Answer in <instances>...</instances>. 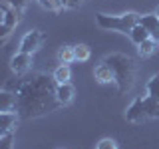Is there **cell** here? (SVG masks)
<instances>
[{"instance_id": "cell-1", "label": "cell", "mask_w": 159, "mask_h": 149, "mask_svg": "<svg viewBox=\"0 0 159 149\" xmlns=\"http://www.w3.org/2000/svg\"><path fill=\"white\" fill-rule=\"evenodd\" d=\"M58 82L54 76L46 74H34L32 78H22L18 92H16V113L18 117L32 119L44 113L54 111L60 103L56 99Z\"/></svg>"}, {"instance_id": "cell-2", "label": "cell", "mask_w": 159, "mask_h": 149, "mask_svg": "<svg viewBox=\"0 0 159 149\" xmlns=\"http://www.w3.org/2000/svg\"><path fill=\"white\" fill-rule=\"evenodd\" d=\"M103 64H107V68L111 70L117 92L119 93L129 92L133 82H135V74H137L135 60L125 56V54H109V56H106Z\"/></svg>"}, {"instance_id": "cell-3", "label": "cell", "mask_w": 159, "mask_h": 149, "mask_svg": "<svg viewBox=\"0 0 159 149\" xmlns=\"http://www.w3.org/2000/svg\"><path fill=\"white\" fill-rule=\"evenodd\" d=\"M139 14L135 12H127L121 16H109V14H96V22L99 28L103 30H117L121 34H129L133 28L139 24Z\"/></svg>"}, {"instance_id": "cell-4", "label": "cell", "mask_w": 159, "mask_h": 149, "mask_svg": "<svg viewBox=\"0 0 159 149\" xmlns=\"http://www.w3.org/2000/svg\"><path fill=\"white\" fill-rule=\"evenodd\" d=\"M125 119H127V121H131V123H143V121H147V119H149L141 96L135 97L131 103H129V107L125 109Z\"/></svg>"}, {"instance_id": "cell-5", "label": "cell", "mask_w": 159, "mask_h": 149, "mask_svg": "<svg viewBox=\"0 0 159 149\" xmlns=\"http://www.w3.org/2000/svg\"><path fill=\"white\" fill-rule=\"evenodd\" d=\"M42 32H38V30H30L26 36L22 38V42H20V52H26V54H34L36 50L42 46Z\"/></svg>"}, {"instance_id": "cell-6", "label": "cell", "mask_w": 159, "mask_h": 149, "mask_svg": "<svg viewBox=\"0 0 159 149\" xmlns=\"http://www.w3.org/2000/svg\"><path fill=\"white\" fill-rule=\"evenodd\" d=\"M30 66H32V54H26V52H18L16 56L12 58V62H10L12 72H16L18 76L26 74L30 70Z\"/></svg>"}, {"instance_id": "cell-7", "label": "cell", "mask_w": 159, "mask_h": 149, "mask_svg": "<svg viewBox=\"0 0 159 149\" xmlns=\"http://www.w3.org/2000/svg\"><path fill=\"white\" fill-rule=\"evenodd\" d=\"M18 125V113L14 111H4L0 113V137L12 135V131Z\"/></svg>"}, {"instance_id": "cell-8", "label": "cell", "mask_w": 159, "mask_h": 149, "mask_svg": "<svg viewBox=\"0 0 159 149\" xmlns=\"http://www.w3.org/2000/svg\"><path fill=\"white\" fill-rule=\"evenodd\" d=\"M139 24L147 30L149 38H153V40L159 42V18H157V14H143V16L139 18Z\"/></svg>"}, {"instance_id": "cell-9", "label": "cell", "mask_w": 159, "mask_h": 149, "mask_svg": "<svg viewBox=\"0 0 159 149\" xmlns=\"http://www.w3.org/2000/svg\"><path fill=\"white\" fill-rule=\"evenodd\" d=\"M74 93H76V89H74L72 84H58V88H56V99H58V103L60 106H70L72 103V99H74Z\"/></svg>"}, {"instance_id": "cell-10", "label": "cell", "mask_w": 159, "mask_h": 149, "mask_svg": "<svg viewBox=\"0 0 159 149\" xmlns=\"http://www.w3.org/2000/svg\"><path fill=\"white\" fill-rule=\"evenodd\" d=\"M16 111V93L8 89H0V113Z\"/></svg>"}, {"instance_id": "cell-11", "label": "cell", "mask_w": 159, "mask_h": 149, "mask_svg": "<svg viewBox=\"0 0 159 149\" xmlns=\"http://www.w3.org/2000/svg\"><path fill=\"white\" fill-rule=\"evenodd\" d=\"M93 78L98 79L99 84H109V82H113V74H111V70L107 68V64H99V66H96V70H93Z\"/></svg>"}, {"instance_id": "cell-12", "label": "cell", "mask_w": 159, "mask_h": 149, "mask_svg": "<svg viewBox=\"0 0 159 149\" xmlns=\"http://www.w3.org/2000/svg\"><path fill=\"white\" fill-rule=\"evenodd\" d=\"M143 106H145V111H147V117L149 119L159 117V99L145 96V97H143Z\"/></svg>"}, {"instance_id": "cell-13", "label": "cell", "mask_w": 159, "mask_h": 149, "mask_svg": "<svg viewBox=\"0 0 159 149\" xmlns=\"http://www.w3.org/2000/svg\"><path fill=\"white\" fill-rule=\"evenodd\" d=\"M54 79H56L58 84H68L70 79H72V70H70L68 64H60L56 68V72H54Z\"/></svg>"}, {"instance_id": "cell-14", "label": "cell", "mask_w": 159, "mask_h": 149, "mask_svg": "<svg viewBox=\"0 0 159 149\" xmlns=\"http://www.w3.org/2000/svg\"><path fill=\"white\" fill-rule=\"evenodd\" d=\"M157 46H159V42H157V40H153V38H147L145 42H141V44H139L137 52H139V56L147 58V56H151V54L157 50Z\"/></svg>"}, {"instance_id": "cell-15", "label": "cell", "mask_w": 159, "mask_h": 149, "mask_svg": "<svg viewBox=\"0 0 159 149\" xmlns=\"http://www.w3.org/2000/svg\"><path fill=\"white\" fill-rule=\"evenodd\" d=\"M129 38H131V42H133V44H137V46H139L141 42H145V40L149 38V34H147V30L143 28L141 24H137V26L133 28L131 32H129Z\"/></svg>"}, {"instance_id": "cell-16", "label": "cell", "mask_w": 159, "mask_h": 149, "mask_svg": "<svg viewBox=\"0 0 159 149\" xmlns=\"http://www.w3.org/2000/svg\"><path fill=\"white\" fill-rule=\"evenodd\" d=\"M76 60V56H74V46H62L58 50V62L60 64H70Z\"/></svg>"}, {"instance_id": "cell-17", "label": "cell", "mask_w": 159, "mask_h": 149, "mask_svg": "<svg viewBox=\"0 0 159 149\" xmlns=\"http://www.w3.org/2000/svg\"><path fill=\"white\" fill-rule=\"evenodd\" d=\"M147 96L159 99V74H155V76L147 82Z\"/></svg>"}, {"instance_id": "cell-18", "label": "cell", "mask_w": 159, "mask_h": 149, "mask_svg": "<svg viewBox=\"0 0 159 149\" xmlns=\"http://www.w3.org/2000/svg\"><path fill=\"white\" fill-rule=\"evenodd\" d=\"M89 48L86 46V44H78V46H74V56H76V60H80V62H86V60H89Z\"/></svg>"}, {"instance_id": "cell-19", "label": "cell", "mask_w": 159, "mask_h": 149, "mask_svg": "<svg viewBox=\"0 0 159 149\" xmlns=\"http://www.w3.org/2000/svg\"><path fill=\"white\" fill-rule=\"evenodd\" d=\"M6 2H8V4H10V6H12L14 10H16L20 16H22V12L26 10V6H28V2H30V0H6Z\"/></svg>"}, {"instance_id": "cell-20", "label": "cell", "mask_w": 159, "mask_h": 149, "mask_svg": "<svg viewBox=\"0 0 159 149\" xmlns=\"http://www.w3.org/2000/svg\"><path fill=\"white\" fill-rule=\"evenodd\" d=\"M38 2L46 10H54V12H58V10L62 8V2H60V0H38Z\"/></svg>"}, {"instance_id": "cell-21", "label": "cell", "mask_w": 159, "mask_h": 149, "mask_svg": "<svg viewBox=\"0 0 159 149\" xmlns=\"http://www.w3.org/2000/svg\"><path fill=\"white\" fill-rule=\"evenodd\" d=\"M98 149H117V143L113 141V139L106 137V139H102V141L98 143Z\"/></svg>"}, {"instance_id": "cell-22", "label": "cell", "mask_w": 159, "mask_h": 149, "mask_svg": "<svg viewBox=\"0 0 159 149\" xmlns=\"http://www.w3.org/2000/svg\"><path fill=\"white\" fill-rule=\"evenodd\" d=\"M62 2V8H72V10H76L82 6V2L84 0H60Z\"/></svg>"}, {"instance_id": "cell-23", "label": "cell", "mask_w": 159, "mask_h": 149, "mask_svg": "<svg viewBox=\"0 0 159 149\" xmlns=\"http://www.w3.org/2000/svg\"><path fill=\"white\" fill-rule=\"evenodd\" d=\"M0 149H12V135L0 137Z\"/></svg>"}, {"instance_id": "cell-24", "label": "cell", "mask_w": 159, "mask_h": 149, "mask_svg": "<svg viewBox=\"0 0 159 149\" xmlns=\"http://www.w3.org/2000/svg\"><path fill=\"white\" fill-rule=\"evenodd\" d=\"M10 32H12V28L6 26V24H0V40H6L10 36Z\"/></svg>"}, {"instance_id": "cell-25", "label": "cell", "mask_w": 159, "mask_h": 149, "mask_svg": "<svg viewBox=\"0 0 159 149\" xmlns=\"http://www.w3.org/2000/svg\"><path fill=\"white\" fill-rule=\"evenodd\" d=\"M0 24H4V12L0 10Z\"/></svg>"}, {"instance_id": "cell-26", "label": "cell", "mask_w": 159, "mask_h": 149, "mask_svg": "<svg viewBox=\"0 0 159 149\" xmlns=\"http://www.w3.org/2000/svg\"><path fill=\"white\" fill-rule=\"evenodd\" d=\"M155 14H157V18H159V8H157V12H155Z\"/></svg>"}]
</instances>
